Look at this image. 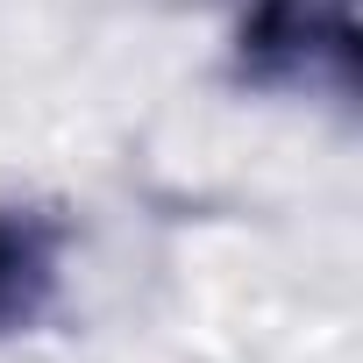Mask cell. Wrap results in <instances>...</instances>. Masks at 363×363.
Wrapping results in <instances>:
<instances>
[{"mask_svg": "<svg viewBox=\"0 0 363 363\" xmlns=\"http://www.w3.org/2000/svg\"><path fill=\"white\" fill-rule=\"evenodd\" d=\"M235 57L257 86L349 93L356 79V22L342 0H257L235 29Z\"/></svg>", "mask_w": 363, "mask_h": 363, "instance_id": "1", "label": "cell"}, {"mask_svg": "<svg viewBox=\"0 0 363 363\" xmlns=\"http://www.w3.org/2000/svg\"><path fill=\"white\" fill-rule=\"evenodd\" d=\"M57 292V228L22 207H0V335L29 328Z\"/></svg>", "mask_w": 363, "mask_h": 363, "instance_id": "2", "label": "cell"}]
</instances>
